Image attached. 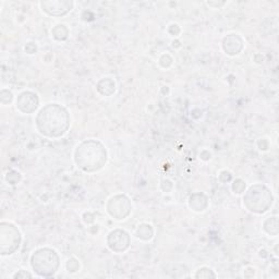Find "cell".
<instances>
[{
	"label": "cell",
	"mask_w": 279,
	"mask_h": 279,
	"mask_svg": "<svg viewBox=\"0 0 279 279\" xmlns=\"http://www.w3.org/2000/svg\"><path fill=\"white\" fill-rule=\"evenodd\" d=\"M38 125L43 134L59 136L64 134L68 129L69 117L62 107L57 105H48L40 110L38 117Z\"/></svg>",
	"instance_id": "6da1fadb"
},
{
	"label": "cell",
	"mask_w": 279,
	"mask_h": 279,
	"mask_svg": "<svg viewBox=\"0 0 279 279\" xmlns=\"http://www.w3.org/2000/svg\"><path fill=\"white\" fill-rule=\"evenodd\" d=\"M109 239H113V241L109 240L110 247H112L113 250H116V251H117V246L118 245H121V247H122V250H124L125 247L128 246V243H129V242H123V240H128V235L125 234V233H123V231H121L120 239H117V236H116L115 233H113L112 235H110V238Z\"/></svg>",
	"instance_id": "5b68a950"
},
{
	"label": "cell",
	"mask_w": 279,
	"mask_h": 279,
	"mask_svg": "<svg viewBox=\"0 0 279 279\" xmlns=\"http://www.w3.org/2000/svg\"><path fill=\"white\" fill-rule=\"evenodd\" d=\"M19 108L24 113H30L38 106V98L32 93H23L19 98Z\"/></svg>",
	"instance_id": "3957f363"
},
{
	"label": "cell",
	"mask_w": 279,
	"mask_h": 279,
	"mask_svg": "<svg viewBox=\"0 0 279 279\" xmlns=\"http://www.w3.org/2000/svg\"><path fill=\"white\" fill-rule=\"evenodd\" d=\"M32 265L40 275L48 276L57 271L58 256L54 251L40 250L32 257Z\"/></svg>",
	"instance_id": "7a4b0ae2"
},
{
	"label": "cell",
	"mask_w": 279,
	"mask_h": 279,
	"mask_svg": "<svg viewBox=\"0 0 279 279\" xmlns=\"http://www.w3.org/2000/svg\"><path fill=\"white\" fill-rule=\"evenodd\" d=\"M41 4H43L44 10L56 8L54 11L50 13L52 15L66 14L69 10H71L72 7V2H68V1H52V2L47 1V2H43Z\"/></svg>",
	"instance_id": "277c9868"
}]
</instances>
